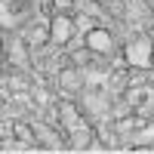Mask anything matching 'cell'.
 Returning <instances> with one entry per match:
<instances>
[{
	"mask_svg": "<svg viewBox=\"0 0 154 154\" xmlns=\"http://www.w3.org/2000/svg\"><path fill=\"white\" fill-rule=\"evenodd\" d=\"M126 62H130L133 68H151V62H154V46H151V40L145 34H139V37H133L130 43H126Z\"/></svg>",
	"mask_w": 154,
	"mask_h": 154,
	"instance_id": "obj_1",
	"label": "cell"
},
{
	"mask_svg": "<svg viewBox=\"0 0 154 154\" xmlns=\"http://www.w3.org/2000/svg\"><path fill=\"white\" fill-rule=\"evenodd\" d=\"M74 37V19L68 12H56L49 19V46H65Z\"/></svg>",
	"mask_w": 154,
	"mask_h": 154,
	"instance_id": "obj_2",
	"label": "cell"
},
{
	"mask_svg": "<svg viewBox=\"0 0 154 154\" xmlns=\"http://www.w3.org/2000/svg\"><path fill=\"white\" fill-rule=\"evenodd\" d=\"M34 136H37V145L40 148H49V151H59V148H68L65 142H62V136L53 130L49 123H40V120H34Z\"/></svg>",
	"mask_w": 154,
	"mask_h": 154,
	"instance_id": "obj_3",
	"label": "cell"
},
{
	"mask_svg": "<svg viewBox=\"0 0 154 154\" xmlns=\"http://www.w3.org/2000/svg\"><path fill=\"white\" fill-rule=\"evenodd\" d=\"M83 46H89L96 56H102V53H111V49H114V37L105 28H89L86 37H83Z\"/></svg>",
	"mask_w": 154,
	"mask_h": 154,
	"instance_id": "obj_4",
	"label": "cell"
},
{
	"mask_svg": "<svg viewBox=\"0 0 154 154\" xmlns=\"http://www.w3.org/2000/svg\"><path fill=\"white\" fill-rule=\"evenodd\" d=\"M130 148H154V120L151 123H139L136 130H133Z\"/></svg>",
	"mask_w": 154,
	"mask_h": 154,
	"instance_id": "obj_5",
	"label": "cell"
},
{
	"mask_svg": "<svg viewBox=\"0 0 154 154\" xmlns=\"http://www.w3.org/2000/svg\"><path fill=\"white\" fill-rule=\"evenodd\" d=\"M59 86L65 89V93H77V89L83 86V71L77 68V65H71V68H65V71H59Z\"/></svg>",
	"mask_w": 154,
	"mask_h": 154,
	"instance_id": "obj_6",
	"label": "cell"
},
{
	"mask_svg": "<svg viewBox=\"0 0 154 154\" xmlns=\"http://www.w3.org/2000/svg\"><path fill=\"white\" fill-rule=\"evenodd\" d=\"M93 126H86V123H80V126H74L71 130V148H77V151H86V148H93Z\"/></svg>",
	"mask_w": 154,
	"mask_h": 154,
	"instance_id": "obj_7",
	"label": "cell"
},
{
	"mask_svg": "<svg viewBox=\"0 0 154 154\" xmlns=\"http://www.w3.org/2000/svg\"><path fill=\"white\" fill-rule=\"evenodd\" d=\"M59 117H62V123H65L68 130H74V126H80V123H83L80 111H77L71 102H59Z\"/></svg>",
	"mask_w": 154,
	"mask_h": 154,
	"instance_id": "obj_8",
	"label": "cell"
},
{
	"mask_svg": "<svg viewBox=\"0 0 154 154\" xmlns=\"http://www.w3.org/2000/svg\"><path fill=\"white\" fill-rule=\"evenodd\" d=\"M25 40H28L31 46H49V22L40 25V28H31L28 34H25Z\"/></svg>",
	"mask_w": 154,
	"mask_h": 154,
	"instance_id": "obj_9",
	"label": "cell"
},
{
	"mask_svg": "<svg viewBox=\"0 0 154 154\" xmlns=\"http://www.w3.org/2000/svg\"><path fill=\"white\" fill-rule=\"evenodd\" d=\"M9 86H12V89H19V93H25V86H28V83H25L22 77H9Z\"/></svg>",
	"mask_w": 154,
	"mask_h": 154,
	"instance_id": "obj_10",
	"label": "cell"
},
{
	"mask_svg": "<svg viewBox=\"0 0 154 154\" xmlns=\"http://www.w3.org/2000/svg\"><path fill=\"white\" fill-rule=\"evenodd\" d=\"M68 6H71V0H53V9L56 12H65Z\"/></svg>",
	"mask_w": 154,
	"mask_h": 154,
	"instance_id": "obj_11",
	"label": "cell"
},
{
	"mask_svg": "<svg viewBox=\"0 0 154 154\" xmlns=\"http://www.w3.org/2000/svg\"><path fill=\"white\" fill-rule=\"evenodd\" d=\"M145 3H148V9H151V12H154V0H145Z\"/></svg>",
	"mask_w": 154,
	"mask_h": 154,
	"instance_id": "obj_12",
	"label": "cell"
}]
</instances>
